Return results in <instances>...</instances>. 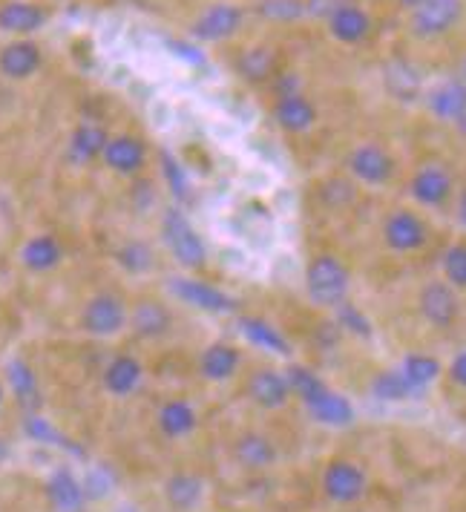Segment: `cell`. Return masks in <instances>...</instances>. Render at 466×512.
<instances>
[{"mask_svg": "<svg viewBox=\"0 0 466 512\" xmlns=\"http://www.w3.org/2000/svg\"><path fill=\"white\" fill-rule=\"evenodd\" d=\"M248 397L262 409H282L291 397V386H288L285 374L274 372V369H259L248 380Z\"/></svg>", "mask_w": 466, "mask_h": 512, "instance_id": "16", "label": "cell"}, {"mask_svg": "<svg viewBox=\"0 0 466 512\" xmlns=\"http://www.w3.org/2000/svg\"><path fill=\"white\" fill-rule=\"evenodd\" d=\"M61 259H64V248H61V242L52 233L32 236L24 245V251H21V262L29 271H35V274H47L52 268H58Z\"/></svg>", "mask_w": 466, "mask_h": 512, "instance_id": "20", "label": "cell"}, {"mask_svg": "<svg viewBox=\"0 0 466 512\" xmlns=\"http://www.w3.org/2000/svg\"><path fill=\"white\" fill-rule=\"evenodd\" d=\"M449 374H452V380H455L458 386H464L466 389V351H461V354L452 360V369H449Z\"/></svg>", "mask_w": 466, "mask_h": 512, "instance_id": "43", "label": "cell"}, {"mask_svg": "<svg viewBox=\"0 0 466 512\" xmlns=\"http://www.w3.org/2000/svg\"><path fill=\"white\" fill-rule=\"evenodd\" d=\"M308 412L314 415V420L328 423V426H349L354 420V409L343 395H334V392H323L317 400L308 403Z\"/></svg>", "mask_w": 466, "mask_h": 512, "instance_id": "30", "label": "cell"}, {"mask_svg": "<svg viewBox=\"0 0 466 512\" xmlns=\"http://www.w3.org/2000/svg\"><path fill=\"white\" fill-rule=\"evenodd\" d=\"M49 21V12L38 3L29 0H9L0 6V32L15 35V38H29L41 32Z\"/></svg>", "mask_w": 466, "mask_h": 512, "instance_id": "8", "label": "cell"}, {"mask_svg": "<svg viewBox=\"0 0 466 512\" xmlns=\"http://www.w3.org/2000/svg\"><path fill=\"white\" fill-rule=\"evenodd\" d=\"M349 167L351 173H354L360 182H366V185H383V182H389L392 173H395L392 156H389L383 147H377V144H363V147H357V150L351 153Z\"/></svg>", "mask_w": 466, "mask_h": 512, "instance_id": "13", "label": "cell"}, {"mask_svg": "<svg viewBox=\"0 0 466 512\" xmlns=\"http://www.w3.org/2000/svg\"><path fill=\"white\" fill-rule=\"evenodd\" d=\"M274 118L288 133H305L317 121V110L303 93L285 95V98H277V104H274Z\"/></svg>", "mask_w": 466, "mask_h": 512, "instance_id": "21", "label": "cell"}, {"mask_svg": "<svg viewBox=\"0 0 466 512\" xmlns=\"http://www.w3.org/2000/svg\"><path fill=\"white\" fill-rule=\"evenodd\" d=\"M397 3H400L403 9H409V12H415V9H418V6H423L426 0H397Z\"/></svg>", "mask_w": 466, "mask_h": 512, "instance_id": "45", "label": "cell"}, {"mask_svg": "<svg viewBox=\"0 0 466 512\" xmlns=\"http://www.w3.org/2000/svg\"><path fill=\"white\" fill-rule=\"evenodd\" d=\"M24 429H26V435L32 438V441H38V443H52V446H64V449H70V452H78L75 446H72L52 423H49L47 418H41L38 412L35 415H26L24 420Z\"/></svg>", "mask_w": 466, "mask_h": 512, "instance_id": "36", "label": "cell"}, {"mask_svg": "<svg viewBox=\"0 0 466 512\" xmlns=\"http://www.w3.org/2000/svg\"><path fill=\"white\" fill-rule=\"evenodd\" d=\"M443 274L449 285L455 288H466V245H452L446 256H443Z\"/></svg>", "mask_w": 466, "mask_h": 512, "instance_id": "39", "label": "cell"}, {"mask_svg": "<svg viewBox=\"0 0 466 512\" xmlns=\"http://www.w3.org/2000/svg\"><path fill=\"white\" fill-rule=\"evenodd\" d=\"M285 380H288V386H291V395L300 397L305 406H308L311 400H317V397L328 389L326 383H323L314 372H308L305 366H291L288 374H285Z\"/></svg>", "mask_w": 466, "mask_h": 512, "instance_id": "33", "label": "cell"}, {"mask_svg": "<svg viewBox=\"0 0 466 512\" xmlns=\"http://www.w3.org/2000/svg\"><path fill=\"white\" fill-rule=\"evenodd\" d=\"M239 369V351L228 343H213L199 360V372L208 380H231Z\"/></svg>", "mask_w": 466, "mask_h": 512, "instance_id": "29", "label": "cell"}, {"mask_svg": "<svg viewBox=\"0 0 466 512\" xmlns=\"http://www.w3.org/2000/svg\"><path fill=\"white\" fill-rule=\"evenodd\" d=\"M328 32L340 44H360L372 32V18L360 6L349 3V6H340L334 15H328Z\"/></svg>", "mask_w": 466, "mask_h": 512, "instance_id": "15", "label": "cell"}, {"mask_svg": "<svg viewBox=\"0 0 466 512\" xmlns=\"http://www.w3.org/2000/svg\"><path fill=\"white\" fill-rule=\"evenodd\" d=\"M44 64V52L29 38H15L0 49V75L9 81H26Z\"/></svg>", "mask_w": 466, "mask_h": 512, "instance_id": "7", "label": "cell"}, {"mask_svg": "<svg viewBox=\"0 0 466 512\" xmlns=\"http://www.w3.org/2000/svg\"><path fill=\"white\" fill-rule=\"evenodd\" d=\"M420 314L438 328H449L458 320V297L452 285L446 282H429L420 291Z\"/></svg>", "mask_w": 466, "mask_h": 512, "instance_id": "11", "label": "cell"}, {"mask_svg": "<svg viewBox=\"0 0 466 512\" xmlns=\"http://www.w3.org/2000/svg\"><path fill=\"white\" fill-rule=\"evenodd\" d=\"M116 259L118 265L124 271H130V274H144L153 265V254H150V248L144 242H127V245H121L116 251Z\"/></svg>", "mask_w": 466, "mask_h": 512, "instance_id": "37", "label": "cell"}, {"mask_svg": "<svg viewBox=\"0 0 466 512\" xmlns=\"http://www.w3.org/2000/svg\"><path fill=\"white\" fill-rule=\"evenodd\" d=\"M323 489L337 504H354L366 492V472L351 461H331L323 475Z\"/></svg>", "mask_w": 466, "mask_h": 512, "instance_id": "6", "label": "cell"}, {"mask_svg": "<svg viewBox=\"0 0 466 512\" xmlns=\"http://www.w3.org/2000/svg\"><path fill=\"white\" fill-rule=\"evenodd\" d=\"M452 193V179L449 173L438 167V164H429V167H420L412 179V196L418 199L420 205H429V208H438L449 199Z\"/></svg>", "mask_w": 466, "mask_h": 512, "instance_id": "18", "label": "cell"}, {"mask_svg": "<svg viewBox=\"0 0 466 512\" xmlns=\"http://www.w3.org/2000/svg\"><path fill=\"white\" fill-rule=\"evenodd\" d=\"M118 512H136L133 507H124V510H118Z\"/></svg>", "mask_w": 466, "mask_h": 512, "instance_id": "47", "label": "cell"}, {"mask_svg": "<svg viewBox=\"0 0 466 512\" xmlns=\"http://www.w3.org/2000/svg\"><path fill=\"white\" fill-rule=\"evenodd\" d=\"M6 380H9V389H12L15 400H18V406L24 409L26 415H35L38 406H41V389H38V377L32 372V366L26 360H21V357L9 360Z\"/></svg>", "mask_w": 466, "mask_h": 512, "instance_id": "17", "label": "cell"}, {"mask_svg": "<svg viewBox=\"0 0 466 512\" xmlns=\"http://www.w3.org/2000/svg\"><path fill=\"white\" fill-rule=\"evenodd\" d=\"M257 12L268 21H300L305 15V0H259Z\"/></svg>", "mask_w": 466, "mask_h": 512, "instance_id": "38", "label": "cell"}, {"mask_svg": "<svg viewBox=\"0 0 466 512\" xmlns=\"http://www.w3.org/2000/svg\"><path fill=\"white\" fill-rule=\"evenodd\" d=\"M245 21V9L236 3H213L196 21H193V38L202 44H219L233 38Z\"/></svg>", "mask_w": 466, "mask_h": 512, "instance_id": "4", "label": "cell"}, {"mask_svg": "<svg viewBox=\"0 0 466 512\" xmlns=\"http://www.w3.org/2000/svg\"><path fill=\"white\" fill-rule=\"evenodd\" d=\"M458 222L466 228V190L464 196H461V202H458Z\"/></svg>", "mask_w": 466, "mask_h": 512, "instance_id": "44", "label": "cell"}, {"mask_svg": "<svg viewBox=\"0 0 466 512\" xmlns=\"http://www.w3.org/2000/svg\"><path fill=\"white\" fill-rule=\"evenodd\" d=\"M47 501L52 512H84L87 510V492L84 484L72 475L67 466L55 469L47 481Z\"/></svg>", "mask_w": 466, "mask_h": 512, "instance_id": "10", "label": "cell"}, {"mask_svg": "<svg viewBox=\"0 0 466 512\" xmlns=\"http://www.w3.org/2000/svg\"><path fill=\"white\" fill-rule=\"evenodd\" d=\"M239 331H242V337H245L248 343H254V346H259V349L274 351V354H291L288 340H285V337H282L280 331L271 326V323H265V320L245 317V320L239 323Z\"/></svg>", "mask_w": 466, "mask_h": 512, "instance_id": "31", "label": "cell"}, {"mask_svg": "<svg viewBox=\"0 0 466 512\" xmlns=\"http://www.w3.org/2000/svg\"><path fill=\"white\" fill-rule=\"evenodd\" d=\"M162 233L170 254L176 256L179 265H185V268H202L205 265V242L199 239V233L193 231V225L187 222L182 210L170 208L164 213Z\"/></svg>", "mask_w": 466, "mask_h": 512, "instance_id": "2", "label": "cell"}, {"mask_svg": "<svg viewBox=\"0 0 466 512\" xmlns=\"http://www.w3.org/2000/svg\"><path fill=\"white\" fill-rule=\"evenodd\" d=\"M337 320H340V326L349 328L354 334H360V337H372V323L354 305L346 303V300L337 305Z\"/></svg>", "mask_w": 466, "mask_h": 512, "instance_id": "40", "label": "cell"}, {"mask_svg": "<svg viewBox=\"0 0 466 512\" xmlns=\"http://www.w3.org/2000/svg\"><path fill=\"white\" fill-rule=\"evenodd\" d=\"M202 492H205V484L202 478L190 475V472H179L167 481L164 487V495H167V504L176 512H190L199 501H202Z\"/></svg>", "mask_w": 466, "mask_h": 512, "instance_id": "27", "label": "cell"}, {"mask_svg": "<svg viewBox=\"0 0 466 512\" xmlns=\"http://www.w3.org/2000/svg\"><path fill=\"white\" fill-rule=\"evenodd\" d=\"M170 291L182 303L193 305V308H202V311H210V314H231V311H236V300L228 297L225 291L208 285V282L173 280L170 282Z\"/></svg>", "mask_w": 466, "mask_h": 512, "instance_id": "9", "label": "cell"}, {"mask_svg": "<svg viewBox=\"0 0 466 512\" xmlns=\"http://www.w3.org/2000/svg\"><path fill=\"white\" fill-rule=\"evenodd\" d=\"M372 392L374 397H380V400H409V397H420L423 389L412 386V383L403 377V372H383L374 377Z\"/></svg>", "mask_w": 466, "mask_h": 512, "instance_id": "32", "label": "cell"}, {"mask_svg": "<svg viewBox=\"0 0 466 512\" xmlns=\"http://www.w3.org/2000/svg\"><path fill=\"white\" fill-rule=\"evenodd\" d=\"M127 326V308L116 294H95L81 311V328L93 337H113Z\"/></svg>", "mask_w": 466, "mask_h": 512, "instance_id": "5", "label": "cell"}, {"mask_svg": "<svg viewBox=\"0 0 466 512\" xmlns=\"http://www.w3.org/2000/svg\"><path fill=\"white\" fill-rule=\"evenodd\" d=\"M130 326L133 331L144 337V340H159L164 337L170 326H173V317L167 311V305L156 303V300H141L136 308L130 311Z\"/></svg>", "mask_w": 466, "mask_h": 512, "instance_id": "19", "label": "cell"}, {"mask_svg": "<svg viewBox=\"0 0 466 512\" xmlns=\"http://www.w3.org/2000/svg\"><path fill=\"white\" fill-rule=\"evenodd\" d=\"M236 72L251 81V84H265L277 75V55L268 47H248L236 58Z\"/></svg>", "mask_w": 466, "mask_h": 512, "instance_id": "26", "label": "cell"}, {"mask_svg": "<svg viewBox=\"0 0 466 512\" xmlns=\"http://www.w3.org/2000/svg\"><path fill=\"white\" fill-rule=\"evenodd\" d=\"M274 90H277V98H285V95H297L300 93V78H297L294 72H277Z\"/></svg>", "mask_w": 466, "mask_h": 512, "instance_id": "42", "label": "cell"}, {"mask_svg": "<svg viewBox=\"0 0 466 512\" xmlns=\"http://www.w3.org/2000/svg\"><path fill=\"white\" fill-rule=\"evenodd\" d=\"M141 383V363L136 357H130V354H118L113 357L110 363H107V369H104V389L110 392V395L116 397H127L133 395L136 389H139Z\"/></svg>", "mask_w": 466, "mask_h": 512, "instance_id": "22", "label": "cell"}, {"mask_svg": "<svg viewBox=\"0 0 466 512\" xmlns=\"http://www.w3.org/2000/svg\"><path fill=\"white\" fill-rule=\"evenodd\" d=\"M107 141H110V136H107V130H104V127L84 121V124H78V127L72 130L70 159L75 164L95 162V159H101V153H104Z\"/></svg>", "mask_w": 466, "mask_h": 512, "instance_id": "25", "label": "cell"}, {"mask_svg": "<svg viewBox=\"0 0 466 512\" xmlns=\"http://www.w3.org/2000/svg\"><path fill=\"white\" fill-rule=\"evenodd\" d=\"M403 377L412 383V386H418V389H426L438 374H441V363L435 360V357H429V354H409L406 360H403Z\"/></svg>", "mask_w": 466, "mask_h": 512, "instance_id": "34", "label": "cell"}, {"mask_svg": "<svg viewBox=\"0 0 466 512\" xmlns=\"http://www.w3.org/2000/svg\"><path fill=\"white\" fill-rule=\"evenodd\" d=\"M159 429L167 438H185L196 429V409L187 400H167L159 412Z\"/></svg>", "mask_w": 466, "mask_h": 512, "instance_id": "28", "label": "cell"}, {"mask_svg": "<svg viewBox=\"0 0 466 512\" xmlns=\"http://www.w3.org/2000/svg\"><path fill=\"white\" fill-rule=\"evenodd\" d=\"M101 162L118 176H136L147 162V147L136 136H113L101 153Z\"/></svg>", "mask_w": 466, "mask_h": 512, "instance_id": "12", "label": "cell"}, {"mask_svg": "<svg viewBox=\"0 0 466 512\" xmlns=\"http://www.w3.org/2000/svg\"><path fill=\"white\" fill-rule=\"evenodd\" d=\"M0 406H3V386H0Z\"/></svg>", "mask_w": 466, "mask_h": 512, "instance_id": "48", "label": "cell"}, {"mask_svg": "<svg viewBox=\"0 0 466 512\" xmlns=\"http://www.w3.org/2000/svg\"><path fill=\"white\" fill-rule=\"evenodd\" d=\"M383 233H386V245L392 251H418V248H423L426 236H429L423 219L415 216L412 210H397V213H392L386 219Z\"/></svg>", "mask_w": 466, "mask_h": 512, "instance_id": "14", "label": "cell"}, {"mask_svg": "<svg viewBox=\"0 0 466 512\" xmlns=\"http://www.w3.org/2000/svg\"><path fill=\"white\" fill-rule=\"evenodd\" d=\"M461 81H466V58H464V64H461Z\"/></svg>", "mask_w": 466, "mask_h": 512, "instance_id": "46", "label": "cell"}, {"mask_svg": "<svg viewBox=\"0 0 466 512\" xmlns=\"http://www.w3.org/2000/svg\"><path fill=\"white\" fill-rule=\"evenodd\" d=\"M429 110L441 121L466 118V81H443L429 93Z\"/></svg>", "mask_w": 466, "mask_h": 512, "instance_id": "24", "label": "cell"}, {"mask_svg": "<svg viewBox=\"0 0 466 512\" xmlns=\"http://www.w3.org/2000/svg\"><path fill=\"white\" fill-rule=\"evenodd\" d=\"M461 18H464V0H426L412 12L409 29L420 41H432L452 32Z\"/></svg>", "mask_w": 466, "mask_h": 512, "instance_id": "3", "label": "cell"}, {"mask_svg": "<svg viewBox=\"0 0 466 512\" xmlns=\"http://www.w3.org/2000/svg\"><path fill=\"white\" fill-rule=\"evenodd\" d=\"M305 288L317 305H340L349 294V271L337 256H314L305 271Z\"/></svg>", "mask_w": 466, "mask_h": 512, "instance_id": "1", "label": "cell"}, {"mask_svg": "<svg viewBox=\"0 0 466 512\" xmlns=\"http://www.w3.org/2000/svg\"><path fill=\"white\" fill-rule=\"evenodd\" d=\"M162 173L164 179H167V185H170V193L179 199V202H190L193 199V190H190V179H187L185 167L176 162V156L173 153H167V150H162Z\"/></svg>", "mask_w": 466, "mask_h": 512, "instance_id": "35", "label": "cell"}, {"mask_svg": "<svg viewBox=\"0 0 466 512\" xmlns=\"http://www.w3.org/2000/svg\"><path fill=\"white\" fill-rule=\"evenodd\" d=\"M349 3H354V0H305V12L328 21V15H334L340 6H349Z\"/></svg>", "mask_w": 466, "mask_h": 512, "instance_id": "41", "label": "cell"}, {"mask_svg": "<svg viewBox=\"0 0 466 512\" xmlns=\"http://www.w3.org/2000/svg\"><path fill=\"white\" fill-rule=\"evenodd\" d=\"M233 458L242 469H251V472H259V469H268V466L277 461V449L274 443L268 441L265 435H257V432H245L236 446H233Z\"/></svg>", "mask_w": 466, "mask_h": 512, "instance_id": "23", "label": "cell"}]
</instances>
